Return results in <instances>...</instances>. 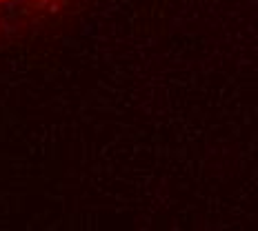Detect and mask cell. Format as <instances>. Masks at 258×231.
Here are the masks:
<instances>
[{
  "mask_svg": "<svg viewBox=\"0 0 258 231\" xmlns=\"http://www.w3.org/2000/svg\"><path fill=\"white\" fill-rule=\"evenodd\" d=\"M69 0H0V38L49 20Z\"/></svg>",
  "mask_w": 258,
  "mask_h": 231,
  "instance_id": "obj_1",
  "label": "cell"
}]
</instances>
